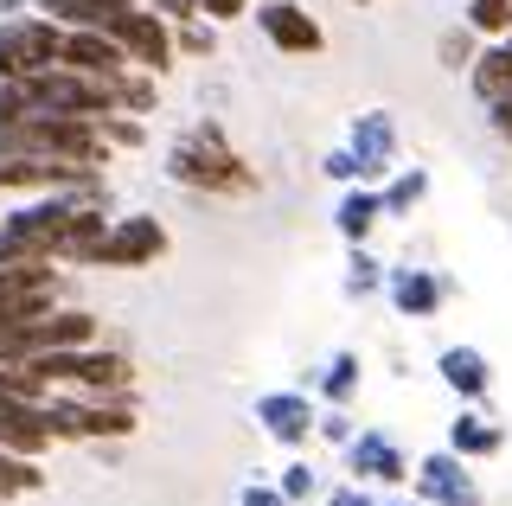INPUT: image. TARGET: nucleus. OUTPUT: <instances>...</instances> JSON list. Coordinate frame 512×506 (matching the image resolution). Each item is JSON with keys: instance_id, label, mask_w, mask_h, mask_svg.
Here are the masks:
<instances>
[{"instance_id": "obj_1", "label": "nucleus", "mask_w": 512, "mask_h": 506, "mask_svg": "<svg viewBox=\"0 0 512 506\" xmlns=\"http://www.w3.org/2000/svg\"><path fill=\"white\" fill-rule=\"evenodd\" d=\"M167 180L205 199H250L256 193V167L224 141L218 122H192V129L167 148Z\"/></svg>"}, {"instance_id": "obj_2", "label": "nucleus", "mask_w": 512, "mask_h": 506, "mask_svg": "<svg viewBox=\"0 0 512 506\" xmlns=\"http://www.w3.org/2000/svg\"><path fill=\"white\" fill-rule=\"evenodd\" d=\"M45 378V391H84V398H128L135 391V359L116 346H64V353H39L26 359Z\"/></svg>"}, {"instance_id": "obj_3", "label": "nucleus", "mask_w": 512, "mask_h": 506, "mask_svg": "<svg viewBox=\"0 0 512 506\" xmlns=\"http://www.w3.org/2000/svg\"><path fill=\"white\" fill-rule=\"evenodd\" d=\"M20 97H26V116H116V84H96V77L71 71V65H45L20 77Z\"/></svg>"}, {"instance_id": "obj_4", "label": "nucleus", "mask_w": 512, "mask_h": 506, "mask_svg": "<svg viewBox=\"0 0 512 506\" xmlns=\"http://www.w3.org/2000/svg\"><path fill=\"white\" fill-rule=\"evenodd\" d=\"M64 52V26L45 20V13H13L0 20V84H20V77L58 65Z\"/></svg>"}, {"instance_id": "obj_5", "label": "nucleus", "mask_w": 512, "mask_h": 506, "mask_svg": "<svg viewBox=\"0 0 512 506\" xmlns=\"http://www.w3.org/2000/svg\"><path fill=\"white\" fill-rule=\"evenodd\" d=\"M160 257H167V225L154 212H122V218H109L96 270H154Z\"/></svg>"}, {"instance_id": "obj_6", "label": "nucleus", "mask_w": 512, "mask_h": 506, "mask_svg": "<svg viewBox=\"0 0 512 506\" xmlns=\"http://www.w3.org/2000/svg\"><path fill=\"white\" fill-rule=\"evenodd\" d=\"M250 20H256V33L269 39V52H282V58H320L327 52V26H320L301 0H256Z\"/></svg>"}, {"instance_id": "obj_7", "label": "nucleus", "mask_w": 512, "mask_h": 506, "mask_svg": "<svg viewBox=\"0 0 512 506\" xmlns=\"http://www.w3.org/2000/svg\"><path fill=\"white\" fill-rule=\"evenodd\" d=\"M474 462H461L455 449H436V455H423L410 474V494L423 500V506H480V481L468 474Z\"/></svg>"}, {"instance_id": "obj_8", "label": "nucleus", "mask_w": 512, "mask_h": 506, "mask_svg": "<svg viewBox=\"0 0 512 506\" xmlns=\"http://www.w3.org/2000/svg\"><path fill=\"white\" fill-rule=\"evenodd\" d=\"M256 423H263L269 442H282V449L301 455L314 442L320 398H314V391H263V398H256Z\"/></svg>"}, {"instance_id": "obj_9", "label": "nucleus", "mask_w": 512, "mask_h": 506, "mask_svg": "<svg viewBox=\"0 0 512 506\" xmlns=\"http://www.w3.org/2000/svg\"><path fill=\"white\" fill-rule=\"evenodd\" d=\"M116 39H122V52H128V65H135V71L167 77L173 65H180V52H173V20H160L148 0H141V7L116 26Z\"/></svg>"}, {"instance_id": "obj_10", "label": "nucleus", "mask_w": 512, "mask_h": 506, "mask_svg": "<svg viewBox=\"0 0 512 506\" xmlns=\"http://www.w3.org/2000/svg\"><path fill=\"white\" fill-rule=\"evenodd\" d=\"M346 148L359 154V180L384 186L397 173V116H391V109H365V116H352Z\"/></svg>"}, {"instance_id": "obj_11", "label": "nucleus", "mask_w": 512, "mask_h": 506, "mask_svg": "<svg viewBox=\"0 0 512 506\" xmlns=\"http://www.w3.org/2000/svg\"><path fill=\"white\" fill-rule=\"evenodd\" d=\"M58 65L84 71V77H96V84H122V77L135 71V65H128V52H122V39L116 33H96V26H64Z\"/></svg>"}, {"instance_id": "obj_12", "label": "nucleus", "mask_w": 512, "mask_h": 506, "mask_svg": "<svg viewBox=\"0 0 512 506\" xmlns=\"http://www.w3.org/2000/svg\"><path fill=\"white\" fill-rule=\"evenodd\" d=\"M340 455H346V474H352V481H365V487H404L410 481V455L397 449L384 430H359Z\"/></svg>"}, {"instance_id": "obj_13", "label": "nucleus", "mask_w": 512, "mask_h": 506, "mask_svg": "<svg viewBox=\"0 0 512 506\" xmlns=\"http://www.w3.org/2000/svg\"><path fill=\"white\" fill-rule=\"evenodd\" d=\"M384 295H391V308L404 314V321H436L448 308V282L436 270H410V263L384 270Z\"/></svg>"}, {"instance_id": "obj_14", "label": "nucleus", "mask_w": 512, "mask_h": 506, "mask_svg": "<svg viewBox=\"0 0 512 506\" xmlns=\"http://www.w3.org/2000/svg\"><path fill=\"white\" fill-rule=\"evenodd\" d=\"M103 199H109V193H103ZM103 199H84V205L71 212V225L58 231V250H52V257L64 263V270H96V250H103V237H109Z\"/></svg>"}, {"instance_id": "obj_15", "label": "nucleus", "mask_w": 512, "mask_h": 506, "mask_svg": "<svg viewBox=\"0 0 512 506\" xmlns=\"http://www.w3.org/2000/svg\"><path fill=\"white\" fill-rule=\"evenodd\" d=\"M436 372H442V385L455 391L461 404H487V391H493V366H487V353H480V346H442Z\"/></svg>"}, {"instance_id": "obj_16", "label": "nucleus", "mask_w": 512, "mask_h": 506, "mask_svg": "<svg viewBox=\"0 0 512 506\" xmlns=\"http://www.w3.org/2000/svg\"><path fill=\"white\" fill-rule=\"evenodd\" d=\"M448 449H455L461 462H493V455L506 449V430H500V423H493L480 404H461L455 423H448Z\"/></svg>"}, {"instance_id": "obj_17", "label": "nucleus", "mask_w": 512, "mask_h": 506, "mask_svg": "<svg viewBox=\"0 0 512 506\" xmlns=\"http://www.w3.org/2000/svg\"><path fill=\"white\" fill-rule=\"evenodd\" d=\"M135 7H141V0H32V13H45V20H58V26H96V33H116Z\"/></svg>"}, {"instance_id": "obj_18", "label": "nucleus", "mask_w": 512, "mask_h": 506, "mask_svg": "<svg viewBox=\"0 0 512 506\" xmlns=\"http://www.w3.org/2000/svg\"><path fill=\"white\" fill-rule=\"evenodd\" d=\"M333 225H340L346 244H372V231L384 225V193L365 186V180H352L340 193V205H333Z\"/></svg>"}, {"instance_id": "obj_19", "label": "nucleus", "mask_w": 512, "mask_h": 506, "mask_svg": "<svg viewBox=\"0 0 512 506\" xmlns=\"http://www.w3.org/2000/svg\"><path fill=\"white\" fill-rule=\"evenodd\" d=\"M468 90L480 97V109H487V103H500V97H512V52H506L500 39H487V45H480V58L468 65Z\"/></svg>"}, {"instance_id": "obj_20", "label": "nucleus", "mask_w": 512, "mask_h": 506, "mask_svg": "<svg viewBox=\"0 0 512 506\" xmlns=\"http://www.w3.org/2000/svg\"><path fill=\"white\" fill-rule=\"evenodd\" d=\"M359 378H365V359H359V353H333L327 372L308 378V385H314V398L327 404V410H346L352 398H359Z\"/></svg>"}, {"instance_id": "obj_21", "label": "nucleus", "mask_w": 512, "mask_h": 506, "mask_svg": "<svg viewBox=\"0 0 512 506\" xmlns=\"http://www.w3.org/2000/svg\"><path fill=\"white\" fill-rule=\"evenodd\" d=\"M378 193H384V218H410L429 199V167H397Z\"/></svg>"}, {"instance_id": "obj_22", "label": "nucleus", "mask_w": 512, "mask_h": 506, "mask_svg": "<svg viewBox=\"0 0 512 506\" xmlns=\"http://www.w3.org/2000/svg\"><path fill=\"white\" fill-rule=\"evenodd\" d=\"M474 58H480V33H474L468 20H461V26H442V33H436V65H442V71L468 77Z\"/></svg>"}, {"instance_id": "obj_23", "label": "nucleus", "mask_w": 512, "mask_h": 506, "mask_svg": "<svg viewBox=\"0 0 512 506\" xmlns=\"http://www.w3.org/2000/svg\"><path fill=\"white\" fill-rule=\"evenodd\" d=\"M346 250H352V257H346V295H352V302H365V295L384 289V270H391V263H378L372 244H346Z\"/></svg>"}, {"instance_id": "obj_24", "label": "nucleus", "mask_w": 512, "mask_h": 506, "mask_svg": "<svg viewBox=\"0 0 512 506\" xmlns=\"http://www.w3.org/2000/svg\"><path fill=\"white\" fill-rule=\"evenodd\" d=\"M39 487H45V468L32 462V455H13V449H0V500L39 494Z\"/></svg>"}, {"instance_id": "obj_25", "label": "nucleus", "mask_w": 512, "mask_h": 506, "mask_svg": "<svg viewBox=\"0 0 512 506\" xmlns=\"http://www.w3.org/2000/svg\"><path fill=\"white\" fill-rule=\"evenodd\" d=\"M154 103H160V77L154 71H128L116 84V109H122V116H154Z\"/></svg>"}, {"instance_id": "obj_26", "label": "nucleus", "mask_w": 512, "mask_h": 506, "mask_svg": "<svg viewBox=\"0 0 512 506\" xmlns=\"http://www.w3.org/2000/svg\"><path fill=\"white\" fill-rule=\"evenodd\" d=\"M461 20L480 33V45H487V39H506L512 33V0H468V7H461Z\"/></svg>"}, {"instance_id": "obj_27", "label": "nucleus", "mask_w": 512, "mask_h": 506, "mask_svg": "<svg viewBox=\"0 0 512 506\" xmlns=\"http://www.w3.org/2000/svg\"><path fill=\"white\" fill-rule=\"evenodd\" d=\"M173 52H180V58H199V65H205V58L218 52V26H212V20H186V26H173Z\"/></svg>"}, {"instance_id": "obj_28", "label": "nucleus", "mask_w": 512, "mask_h": 506, "mask_svg": "<svg viewBox=\"0 0 512 506\" xmlns=\"http://www.w3.org/2000/svg\"><path fill=\"white\" fill-rule=\"evenodd\" d=\"M282 494H288V506H314V494H320V474L308 468V455H295V462L282 468Z\"/></svg>"}, {"instance_id": "obj_29", "label": "nucleus", "mask_w": 512, "mask_h": 506, "mask_svg": "<svg viewBox=\"0 0 512 506\" xmlns=\"http://www.w3.org/2000/svg\"><path fill=\"white\" fill-rule=\"evenodd\" d=\"M314 436H320V442H333V449H346V442L359 436V423H352L346 410H327V404H320V423H314Z\"/></svg>"}, {"instance_id": "obj_30", "label": "nucleus", "mask_w": 512, "mask_h": 506, "mask_svg": "<svg viewBox=\"0 0 512 506\" xmlns=\"http://www.w3.org/2000/svg\"><path fill=\"white\" fill-rule=\"evenodd\" d=\"M250 7H256V0H199V13H205L212 26H237V20H250Z\"/></svg>"}, {"instance_id": "obj_31", "label": "nucleus", "mask_w": 512, "mask_h": 506, "mask_svg": "<svg viewBox=\"0 0 512 506\" xmlns=\"http://www.w3.org/2000/svg\"><path fill=\"white\" fill-rule=\"evenodd\" d=\"M320 173H327V180H340V186H352V180H359V154H352V148H333L327 161H320Z\"/></svg>"}, {"instance_id": "obj_32", "label": "nucleus", "mask_w": 512, "mask_h": 506, "mask_svg": "<svg viewBox=\"0 0 512 506\" xmlns=\"http://www.w3.org/2000/svg\"><path fill=\"white\" fill-rule=\"evenodd\" d=\"M327 506H378V500H372V487H365V481H352V474H346V481L327 494Z\"/></svg>"}, {"instance_id": "obj_33", "label": "nucleus", "mask_w": 512, "mask_h": 506, "mask_svg": "<svg viewBox=\"0 0 512 506\" xmlns=\"http://www.w3.org/2000/svg\"><path fill=\"white\" fill-rule=\"evenodd\" d=\"M148 7L160 13V20H173V26H186V20H205V13H199V0H148Z\"/></svg>"}, {"instance_id": "obj_34", "label": "nucleus", "mask_w": 512, "mask_h": 506, "mask_svg": "<svg viewBox=\"0 0 512 506\" xmlns=\"http://www.w3.org/2000/svg\"><path fill=\"white\" fill-rule=\"evenodd\" d=\"M237 506H288V494H282L276 481H269V487H263V481H250L244 494H237Z\"/></svg>"}, {"instance_id": "obj_35", "label": "nucleus", "mask_w": 512, "mask_h": 506, "mask_svg": "<svg viewBox=\"0 0 512 506\" xmlns=\"http://www.w3.org/2000/svg\"><path fill=\"white\" fill-rule=\"evenodd\" d=\"M487 129L512 148V97H500V103H487Z\"/></svg>"}, {"instance_id": "obj_36", "label": "nucleus", "mask_w": 512, "mask_h": 506, "mask_svg": "<svg viewBox=\"0 0 512 506\" xmlns=\"http://www.w3.org/2000/svg\"><path fill=\"white\" fill-rule=\"evenodd\" d=\"M378 506H423V500H416V494H410V500H378Z\"/></svg>"}, {"instance_id": "obj_37", "label": "nucleus", "mask_w": 512, "mask_h": 506, "mask_svg": "<svg viewBox=\"0 0 512 506\" xmlns=\"http://www.w3.org/2000/svg\"><path fill=\"white\" fill-rule=\"evenodd\" d=\"M500 45H506V52H512V33H506V39H500Z\"/></svg>"}, {"instance_id": "obj_38", "label": "nucleus", "mask_w": 512, "mask_h": 506, "mask_svg": "<svg viewBox=\"0 0 512 506\" xmlns=\"http://www.w3.org/2000/svg\"><path fill=\"white\" fill-rule=\"evenodd\" d=\"M352 7H372V0H352Z\"/></svg>"}]
</instances>
